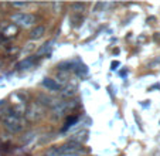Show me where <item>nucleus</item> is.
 <instances>
[{
  "instance_id": "f257e3e1",
  "label": "nucleus",
  "mask_w": 160,
  "mask_h": 156,
  "mask_svg": "<svg viewBox=\"0 0 160 156\" xmlns=\"http://www.w3.org/2000/svg\"><path fill=\"white\" fill-rule=\"evenodd\" d=\"M3 123H4V128L12 133H16L24 128V121H23L21 115H17V114H14V112L4 115Z\"/></svg>"
},
{
  "instance_id": "f03ea898",
  "label": "nucleus",
  "mask_w": 160,
  "mask_h": 156,
  "mask_svg": "<svg viewBox=\"0 0 160 156\" xmlns=\"http://www.w3.org/2000/svg\"><path fill=\"white\" fill-rule=\"evenodd\" d=\"M12 21L17 26H21V27H30L36 23V16L30 14V13H14L12 16Z\"/></svg>"
},
{
  "instance_id": "7ed1b4c3",
  "label": "nucleus",
  "mask_w": 160,
  "mask_h": 156,
  "mask_svg": "<svg viewBox=\"0 0 160 156\" xmlns=\"http://www.w3.org/2000/svg\"><path fill=\"white\" fill-rule=\"evenodd\" d=\"M42 87H45L48 91H54V92L61 90V85L55 80H52V78H44L42 80Z\"/></svg>"
},
{
  "instance_id": "20e7f679",
  "label": "nucleus",
  "mask_w": 160,
  "mask_h": 156,
  "mask_svg": "<svg viewBox=\"0 0 160 156\" xmlns=\"http://www.w3.org/2000/svg\"><path fill=\"white\" fill-rule=\"evenodd\" d=\"M45 34V27L44 26H36V29L30 31V39L31 40H38Z\"/></svg>"
},
{
  "instance_id": "39448f33",
  "label": "nucleus",
  "mask_w": 160,
  "mask_h": 156,
  "mask_svg": "<svg viewBox=\"0 0 160 156\" xmlns=\"http://www.w3.org/2000/svg\"><path fill=\"white\" fill-rule=\"evenodd\" d=\"M18 31V29L16 27L14 24H6L4 29L2 30V34H4L6 37H12V36H16Z\"/></svg>"
},
{
  "instance_id": "423d86ee",
  "label": "nucleus",
  "mask_w": 160,
  "mask_h": 156,
  "mask_svg": "<svg viewBox=\"0 0 160 156\" xmlns=\"http://www.w3.org/2000/svg\"><path fill=\"white\" fill-rule=\"evenodd\" d=\"M33 67V58H26L17 64V70H28Z\"/></svg>"
},
{
  "instance_id": "0eeeda50",
  "label": "nucleus",
  "mask_w": 160,
  "mask_h": 156,
  "mask_svg": "<svg viewBox=\"0 0 160 156\" xmlns=\"http://www.w3.org/2000/svg\"><path fill=\"white\" fill-rule=\"evenodd\" d=\"M72 9H75V10H82V9H84V4H81V3H74V4H72Z\"/></svg>"
},
{
  "instance_id": "6e6552de",
  "label": "nucleus",
  "mask_w": 160,
  "mask_h": 156,
  "mask_svg": "<svg viewBox=\"0 0 160 156\" xmlns=\"http://www.w3.org/2000/svg\"><path fill=\"white\" fill-rule=\"evenodd\" d=\"M28 3H13V7H26Z\"/></svg>"
}]
</instances>
